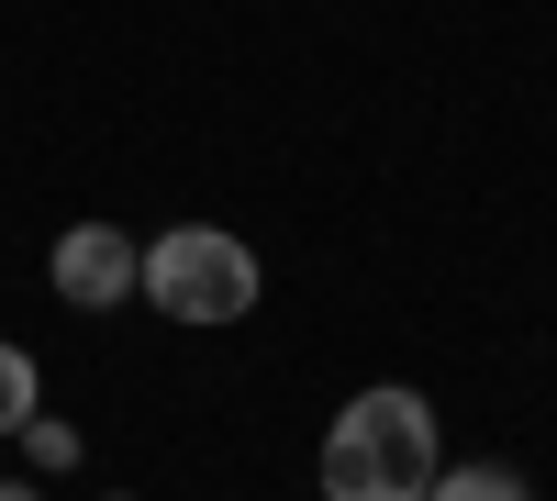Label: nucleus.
Here are the masks:
<instances>
[{
  "label": "nucleus",
  "instance_id": "1",
  "mask_svg": "<svg viewBox=\"0 0 557 501\" xmlns=\"http://www.w3.org/2000/svg\"><path fill=\"white\" fill-rule=\"evenodd\" d=\"M323 501H424L435 468H446V424L412 379H380L357 390L335 424H323Z\"/></svg>",
  "mask_w": 557,
  "mask_h": 501
},
{
  "label": "nucleus",
  "instance_id": "2",
  "mask_svg": "<svg viewBox=\"0 0 557 501\" xmlns=\"http://www.w3.org/2000/svg\"><path fill=\"white\" fill-rule=\"evenodd\" d=\"M134 301H157L168 324H246L268 301V256L223 223H168L157 246H134Z\"/></svg>",
  "mask_w": 557,
  "mask_h": 501
},
{
  "label": "nucleus",
  "instance_id": "3",
  "mask_svg": "<svg viewBox=\"0 0 557 501\" xmlns=\"http://www.w3.org/2000/svg\"><path fill=\"white\" fill-rule=\"evenodd\" d=\"M45 290H57L67 312L134 301V235H123V223H67V235L45 246Z\"/></svg>",
  "mask_w": 557,
  "mask_h": 501
},
{
  "label": "nucleus",
  "instance_id": "4",
  "mask_svg": "<svg viewBox=\"0 0 557 501\" xmlns=\"http://www.w3.org/2000/svg\"><path fill=\"white\" fill-rule=\"evenodd\" d=\"M424 501H535V479H524V468H502V458H469V468H435Z\"/></svg>",
  "mask_w": 557,
  "mask_h": 501
},
{
  "label": "nucleus",
  "instance_id": "5",
  "mask_svg": "<svg viewBox=\"0 0 557 501\" xmlns=\"http://www.w3.org/2000/svg\"><path fill=\"white\" fill-rule=\"evenodd\" d=\"M12 435H23V458H34V468H45V479H57V468H78V458H89V435H78V424H67V413H23V424H12Z\"/></svg>",
  "mask_w": 557,
  "mask_h": 501
},
{
  "label": "nucleus",
  "instance_id": "6",
  "mask_svg": "<svg viewBox=\"0 0 557 501\" xmlns=\"http://www.w3.org/2000/svg\"><path fill=\"white\" fill-rule=\"evenodd\" d=\"M23 413H45V368H34V346L0 335V435H12Z\"/></svg>",
  "mask_w": 557,
  "mask_h": 501
},
{
  "label": "nucleus",
  "instance_id": "7",
  "mask_svg": "<svg viewBox=\"0 0 557 501\" xmlns=\"http://www.w3.org/2000/svg\"><path fill=\"white\" fill-rule=\"evenodd\" d=\"M0 501H45V490H34V479H0Z\"/></svg>",
  "mask_w": 557,
  "mask_h": 501
},
{
  "label": "nucleus",
  "instance_id": "8",
  "mask_svg": "<svg viewBox=\"0 0 557 501\" xmlns=\"http://www.w3.org/2000/svg\"><path fill=\"white\" fill-rule=\"evenodd\" d=\"M112 501H134V490H112Z\"/></svg>",
  "mask_w": 557,
  "mask_h": 501
}]
</instances>
